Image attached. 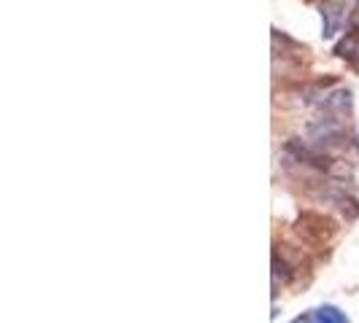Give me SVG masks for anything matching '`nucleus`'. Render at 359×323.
Instances as JSON below:
<instances>
[{
	"label": "nucleus",
	"mask_w": 359,
	"mask_h": 323,
	"mask_svg": "<svg viewBox=\"0 0 359 323\" xmlns=\"http://www.w3.org/2000/svg\"><path fill=\"white\" fill-rule=\"evenodd\" d=\"M311 3H316V0H311Z\"/></svg>",
	"instance_id": "4"
},
{
	"label": "nucleus",
	"mask_w": 359,
	"mask_h": 323,
	"mask_svg": "<svg viewBox=\"0 0 359 323\" xmlns=\"http://www.w3.org/2000/svg\"><path fill=\"white\" fill-rule=\"evenodd\" d=\"M324 38H332L341 22V8H324Z\"/></svg>",
	"instance_id": "3"
},
{
	"label": "nucleus",
	"mask_w": 359,
	"mask_h": 323,
	"mask_svg": "<svg viewBox=\"0 0 359 323\" xmlns=\"http://www.w3.org/2000/svg\"><path fill=\"white\" fill-rule=\"evenodd\" d=\"M294 232L311 248H324L338 234V224L330 215L316 213V210H306L294 221Z\"/></svg>",
	"instance_id": "1"
},
{
	"label": "nucleus",
	"mask_w": 359,
	"mask_h": 323,
	"mask_svg": "<svg viewBox=\"0 0 359 323\" xmlns=\"http://www.w3.org/2000/svg\"><path fill=\"white\" fill-rule=\"evenodd\" d=\"M313 323H346V315L338 307H322V310H316Z\"/></svg>",
	"instance_id": "2"
}]
</instances>
